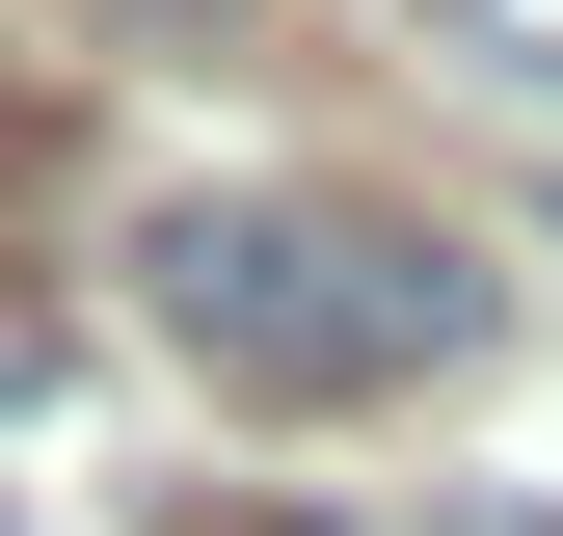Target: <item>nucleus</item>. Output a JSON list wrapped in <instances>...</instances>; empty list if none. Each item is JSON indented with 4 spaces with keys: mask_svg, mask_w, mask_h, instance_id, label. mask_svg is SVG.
<instances>
[{
    "mask_svg": "<svg viewBox=\"0 0 563 536\" xmlns=\"http://www.w3.org/2000/svg\"><path fill=\"white\" fill-rule=\"evenodd\" d=\"M242 536H322V510H242Z\"/></svg>",
    "mask_w": 563,
    "mask_h": 536,
    "instance_id": "3",
    "label": "nucleus"
},
{
    "mask_svg": "<svg viewBox=\"0 0 563 536\" xmlns=\"http://www.w3.org/2000/svg\"><path fill=\"white\" fill-rule=\"evenodd\" d=\"M134 322H162L216 402H402L483 349V268L376 188H162L134 215Z\"/></svg>",
    "mask_w": 563,
    "mask_h": 536,
    "instance_id": "1",
    "label": "nucleus"
},
{
    "mask_svg": "<svg viewBox=\"0 0 563 536\" xmlns=\"http://www.w3.org/2000/svg\"><path fill=\"white\" fill-rule=\"evenodd\" d=\"M134 27H216V0H134Z\"/></svg>",
    "mask_w": 563,
    "mask_h": 536,
    "instance_id": "2",
    "label": "nucleus"
}]
</instances>
